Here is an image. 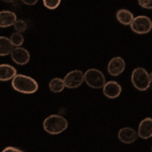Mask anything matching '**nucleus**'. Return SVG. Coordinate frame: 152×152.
I'll return each mask as SVG.
<instances>
[{
  "instance_id": "nucleus-23",
  "label": "nucleus",
  "mask_w": 152,
  "mask_h": 152,
  "mask_svg": "<svg viewBox=\"0 0 152 152\" xmlns=\"http://www.w3.org/2000/svg\"><path fill=\"white\" fill-rule=\"evenodd\" d=\"M150 79H151V81H152V73H150Z\"/></svg>"
},
{
  "instance_id": "nucleus-8",
  "label": "nucleus",
  "mask_w": 152,
  "mask_h": 152,
  "mask_svg": "<svg viewBox=\"0 0 152 152\" xmlns=\"http://www.w3.org/2000/svg\"><path fill=\"white\" fill-rule=\"evenodd\" d=\"M11 59L15 64L18 65H26L28 63L29 59H31V54L28 51L24 48H14L10 54Z\"/></svg>"
},
{
  "instance_id": "nucleus-2",
  "label": "nucleus",
  "mask_w": 152,
  "mask_h": 152,
  "mask_svg": "<svg viewBox=\"0 0 152 152\" xmlns=\"http://www.w3.org/2000/svg\"><path fill=\"white\" fill-rule=\"evenodd\" d=\"M68 127V122L63 116L51 115L43 122V128L50 135H58L64 132Z\"/></svg>"
},
{
  "instance_id": "nucleus-1",
  "label": "nucleus",
  "mask_w": 152,
  "mask_h": 152,
  "mask_svg": "<svg viewBox=\"0 0 152 152\" xmlns=\"http://www.w3.org/2000/svg\"><path fill=\"white\" fill-rule=\"evenodd\" d=\"M11 86L15 91L23 94H33L39 89V84L28 75L18 74L11 80Z\"/></svg>"
},
{
  "instance_id": "nucleus-5",
  "label": "nucleus",
  "mask_w": 152,
  "mask_h": 152,
  "mask_svg": "<svg viewBox=\"0 0 152 152\" xmlns=\"http://www.w3.org/2000/svg\"><path fill=\"white\" fill-rule=\"evenodd\" d=\"M131 29L139 35L148 34L152 29V20L146 15L136 16L131 23Z\"/></svg>"
},
{
  "instance_id": "nucleus-19",
  "label": "nucleus",
  "mask_w": 152,
  "mask_h": 152,
  "mask_svg": "<svg viewBox=\"0 0 152 152\" xmlns=\"http://www.w3.org/2000/svg\"><path fill=\"white\" fill-rule=\"evenodd\" d=\"M43 3L48 9H55L60 5L61 1L60 0H44Z\"/></svg>"
},
{
  "instance_id": "nucleus-22",
  "label": "nucleus",
  "mask_w": 152,
  "mask_h": 152,
  "mask_svg": "<svg viewBox=\"0 0 152 152\" xmlns=\"http://www.w3.org/2000/svg\"><path fill=\"white\" fill-rule=\"evenodd\" d=\"M38 2V0H23V3L26 4V5H35Z\"/></svg>"
},
{
  "instance_id": "nucleus-10",
  "label": "nucleus",
  "mask_w": 152,
  "mask_h": 152,
  "mask_svg": "<svg viewBox=\"0 0 152 152\" xmlns=\"http://www.w3.org/2000/svg\"><path fill=\"white\" fill-rule=\"evenodd\" d=\"M102 94L107 99H117L122 94V86L117 81H107L102 87Z\"/></svg>"
},
{
  "instance_id": "nucleus-7",
  "label": "nucleus",
  "mask_w": 152,
  "mask_h": 152,
  "mask_svg": "<svg viewBox=\"0 0 152 152\" xmlns=\"http://www.w3.org/2000/svg\"><path fill=\"white\" fill-rule=\"evenodd\" d=\"M126 63L122 57H115L111 59L107 64V72L112 76H119L124 72Z\"/></svg>"
},
{
  "instance_id": "nucleus-13",
  "label": "nucleus",
  "mask_w": 152,
  "mask_h": 152,
  "mask_svg": "<svg viewBox=\"0 0 152 152\" xmlns=\"http://www.w3.org/2000/svg\"><path fill=\"white\" fill-rule=\"evenodd\" d=\"M18 75L16 69L9 64H0V81L12 80Z\"/></svg>"
},
{
  "instance_id": "nucleus-15",
  "label": "nucleus",
  "mask_w": 152,
  "mask_h": 152,
  "mask_svg": "<svg viewBox=\"0 0 152 152\" xmlns=\"http://www.w3.org/2000/svg\"><path fill=\"white\" fill-rule=\"evenodd\" d=\"M14 47L11 44L10 39L6 37H0V56L10 55Z\"/></svg>"
},
{
  "instance_id": "nucleus-4",
  "label": "nucleus",
  "mask_w": 152,
  "mask_h": 152,
  "mask_svg": "<svg viewBox=\"0 0 152 152\" xmlns=\"http://www.w3.org/2000/svg\"><path fill=\"white\" fill-rule=\"evenodd\" d=\"M84 81L91 88H102L105 84V77L104 73L99 69L90 68L84 72Z\"/></svg>"
},
{
  "instance_id": "nucleus-17",
  "label": "nucleus",
  "mask_w": 152,
  "mask_h": 152,
  "mask_svg": "<svg viewBox=\"0 0 152 152\" xmlns=\"http://www.w3.org/2000/svg\"><path fill=\"white\" fill-rule=\"evenodd\" d=\"M9 39H10V42L12 45H13V47H15V48H19L24 42L23 35L19 33H13Z\"/></svg>"
},
{
  "instance_id": "nucleus-20",
  "label": "nucleus",
  "mask_w": 152,
  "mask_h": 152,
  "mask_svg": "<svg viewBox=\"0 0 152 152\" xmlns=\"http://www.w3.org/2000/svg\"><path fill=\"white\" fill-rule=\"evenodd\" d=\"M139 5L146 9H152V0H139Z\"/></svg>"
},
{
  "instance_id": "nucleus-9",
  "label": "nucleus",
  "mask_w": 152,
  "mask_h": 152,
  "mask_svg": "<svg viewBox=\"0 0 152 152\" xmlns=\"http://www.w3.org/2000/svg\"><path fill=\"white\" fill-rule=\"evenodd\" d=\"M118 138H119L120 141L125 144H131L137 140L138 133L133 128L125 127V128L120 129V131L118 132Z\"/></svg>"
},
{
  "instance_id": "nucleus-14",
  "label": "nucleus",
  "mask_w": 152,
  "mask_h": 152,
  "mask_svg": "<svg viewBox=\"0 0 152 152\" xmlns=\"http://www.w3.org/2000/svg\"><path fill=\"white\" fill-rule=\"evenodd\" d=\"M117 19L120 23L124 24V26H131L132 21L134 20V15L131 11L127 10V9H120L117 11Z\"/></svg>"
},
{
  "instance_id": "nucleus-16",
  "label": "nucleus",
  "mask_w": 152,
  "mask_h": 152,
  "mask_svg": "<svg viewBox=\"0 0 152 152\" xmlns=\"http://www.w3.org/2000/svg\"><path fill=\"white\" fill-rule=\"evenodd\" d=\"M49 88L54 94H59V92L63 91V89L65 88L64 80L59 77L53 78L50 81V83H49Z\"/></svg>"
},
{
  "instance_id": "nucleus-3",
  "label": "nucleus",
  "mask_w": 152,
  "mask_h": 152,
  "mask_svg": "<svg viewBox=\"0 0 152 152\" xmlns=\"http://www.w3.org/2000/svg\"><path fill=\"white\" fill-rule=\"evenodd\" d=\"M131 81L133 86L140 91H145L150 87L151 79L150 74L147 72L146 69L142 67H137L133 70L131 75Z\"/></svg>"
},
{
  "instance_id": "nucleus-12",
  "label": "nucleus",
  "mask_w": 152,
  "mask_h": 152,
  "mask_svg": "<svg viewBox=\"0 0 152 152\" xmlns=\"http://www.w3.org/2000/svg\"><path fill=\"white\" fill-rule=\"evenodd\" d=\"M16 20H18V18L14 12L8 10L0 11V28H6L14 26Z\"/></svg>"
},
{
  "instance_id": "nucleus-18",
  "label": "nucleus",
  "mask_w": 152,
  "mask_h": 152,
  "mask_svg": "<svg viewBox=\"0 0 152 152\" xmlns=\"http://www.w3.org/2000/svg\"><path fill=\"white\" fill-rule=\"evenodd\" d=\"M14 29L16 31V33H23V31H26V28H28V26H26V23L23 19H18L16 20V23H14Z\"/></svg>"
},
{
  "instance_id": "nucleus-11",
  "label": "nucleus",
  "mask_w": 152,
  "mask_h": 152,
  "mask_svg": "<svg viewBox=\"0 0 152 152\" xmlns=\"http://www.w3.org/2000/svg\"><path fill=\"white\" fill-rule=\"evenodd\" d=\"M138 137L142 139H149L152 137V118H145L138 126Z\"/></svg>"
},
{
  "instance_id": "nucleus-6",
  "label": "nucleus",
  "mask_w": 152,
  "mask_h": 152,
  "mask_svg": "<svg viewBox=\"0 0 152 152\" xmlns=\"http://www.w3.org/2000/svg\"><path fill=\"white\" fill-rule=\"evenodd\" d=\"M64 84L67 88H77L84 81V73L80 70H73L64 77Z\"/></svg>"
},
{
  "instance_id": "nucleus-21",
  "label": "nucleus",
  "mask_w": 152,
  "mask_h": 152,
  "mask_svg": "<svg viewBox=\"0 0 152 152\" xmlns=\"http://www.w3.org/2000/svg\"><path fill=\"white\" fill-rule=\"evenodd\" d=\"M1 152H24V151H23L19 148H16V147L8 146V147H5V148H4Z\"/></svg>"
},
{
  "instance_id": "nucleus-24",
  "label": "nucleus",
  "mask_w": 152,
  "mask_h": 152,
  "mask_svg": "<svg viewBox=\"0 0 152 152\" xmlns=\"http://www.w3.org/2000/svg\"><path fill=\"white\" fill-rule=\"evenodd\" d=\"M151 151H152V147H151Z\"/></svg>"
}]
</instances>
